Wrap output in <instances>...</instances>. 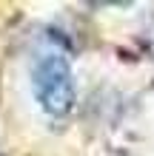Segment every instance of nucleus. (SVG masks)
Returning <instances> with one entry per match:
<instances>
[{
    "label": "nucleus",
    "instance_id": "obj_1",
    "mask_svg": "<svg viewBox=\"0 0 154 156\" xmlns=\"http://www.w3.org/2000/svg\"><path fill=\"white\" fill-rule=\"evenodd\" d=\"M32 88H34V99L40 102V108L54 119L71 114V108L77 102V88H74L71 66L57 51H46L34 60Z\"/></svg>",
    "mask_w": 154,
    "mask_h": 156
}]
</instances>
